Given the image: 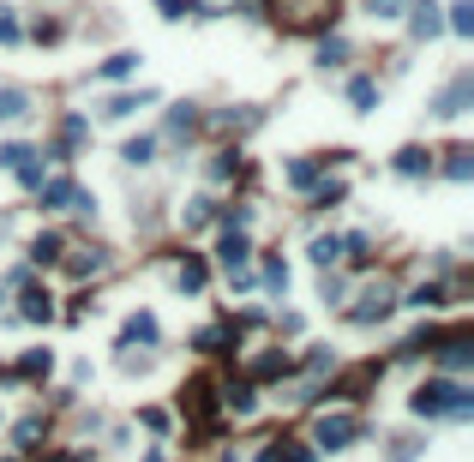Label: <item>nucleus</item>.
Segmentation results:
<instances>
[{"label": "nucleus", "mask_w": 474, "mask_h": 462, "mask_svg": "<svg viewBox=\"0 0 474 462\" xmlns=\"http://www.w3.org/2000/svg\"><path fill=\"white\" fill-rule=\"evenodd\" d=\"M180 289H187V294L204 289V259H187V264H180Z\"/></svg>", "instance_id": "obj_31"}, {"label": "nucleus", "mask_w": 474, "mask_h": 462, "mask_svg": "<svg viewBox=\"0 0 474 462\" xmlns=\"http://www.w3.org/2000/svg\"><path fill=\"white\" fill-rule=\"evenodd\" d=\"M348 102H355L360 115H373V102H378V85H373V78H348Z\"/></svg>", "instance_id": "obj_20"}, {"label": "nucleus", "mask_w": 474, "mask_h": 462, "mask_svg": "<svg viewBox=\"0 0 474 462\" xmlns=\"http://www.w3.org/2000/svg\"><path fill=\"white\" fill-rule=\"evenodd\" d=\"M343 252H348L355 264H366V259H373V241H366V234H348V241H343Z\"/></svg>", "instance_id": "obj_33"}, {"label": "nucleus", "mask_w": 474, "mask_h": 462, "mask_svg": "<svg viewBox=\"0 0 474 462\" xmlns=\"http://www.w3.org/2000/svg\"><path fill=\"white\" fill-rule=\"evenodd\" d=\"M390 306H397V289H390V282H373V289L348 306V318H355V324H373V318H385Z\"/></svg>", "instance_id": "obj_4"}, {"label": "nucleus", "mask_w": 474, "mask_h": 462, "mask_svg": "<svg viewBox=\"0 0 474 462\" xmlns=\"http://www.w3.org/2000/svg\"><path fill=\"white\" fill-rule=\"evenodd\" d=\"M55 462H60V457H55Z\"/></svg>", "instance_id": "obj_45"}, {"label": "nucleus", "mask_w": 474, "mask_h": 462, "mask_svg": "<svg viewBox=\"0 0 474 462\" xmlns=\"http://www.w3.org/2000/svg\"><path fill=\"white\" fill-rule=\"evenodd\" d=\"M283 373H288V354H283V348H264L259 361H252V378H283Z\"/></svg>", "instance_id": "obj_18"}, {"label": "nucleus", "mask_w": 474, "mask_h": 462, "mask_svg": "<svg viewBox=\"0 0 474 462\" xmlns=\"http://www.w3.org/2000/svg\"><path fill=\"white\" fill-rule=\"evenodd\" d=\"M360 438V420L355 415H318V426H313V445L318 450H348Z\"/></svg>", "instance_id": "obj_3"}, {"label": "nucleus", "mask_w": 474, "mask_h": 462, "mask_svg": "<svg viewBox=\"0 0 474 462\" xmlns=\"http://www.w3.org/2000/svg\"><path fill=\"white\" fill-rule=\"evenodd\" d=\"M408 30H415V43H432V36L445 30V18H438V6H432V0H420L415 18H408Z\"/></svg>", "instance_id": "obj_11"}, {"label": "nucleus", "mask_w": 474, "mask_h": 462, "mask_svg": "<svg viewBox=\"0 0 474 462\" xmlns=\"http://www.w3.org/2000/svg\"><path fill=\"white\" fill-rule=\"evenodd\" d=\"M288 187H301V192H313L318 187V162H288Z\"/></svg>", "instance_id": "obj_23"}, {"label": "nucleus", "mask_w": 474, "mask_h": 462, "mask_svg": "<svg viewBox=\"0 0 474 462\" xmlns=\"http://www.w3.org/2000/svg\"><path fill=\"white\" fill-rule=\"evenodd\" d=\"M343 60H348V43H343V36L318 43V67H343Z\"/></svg>", "instance_id": "obj_30"}, {"label": "nucleus", "mask_w": 474, "mask_h": 462, "mask_svg": "<svg viewBox=\"0 0 474 462\" xmlns=\"http://www.w3.org/2000/svg\"><path fill=\"white\" fill-rule=\"evenodd\" d=\"M222 408H234V415H252V408H259V396H252V378H241V385H229V396H222Z\"/></svg>", "instance_id": "obj_16"}, {"label": "nucleus", "mask_w": 474, "mask_h": 462, "mask_svg": "<svg viewBox=\"0 0 474 462\" xmlns=\"http://www.w3.org/2000/svg\"><path fill=\"white\" fill-rule=\"evenodd\" d=\"M192 127H199V120H192L187 108H174V120H169V139H192Z\"/></svg>", "instance_id": "obj_36"}, {"label": "nucleus", "mask_w": 474, "mask_h": 462, "mask_svg": "<svg viewBox=\"0 0 474 462\" xmlns=\"http://www.w3.org/2000/svg\"><path fill=\"white\" fill-rule=\"evenodd\" d=\"M216 348H222V331H216V324H211V331H199V354H216Z\"/></svg>", "instance_id": "obj_40"}, {"label": "nucleus", "mask_w": 474, "mask_h": 462, "mask_svg": "<svg viewBox=\"0 0 474 462\" xmlns=\"http://www.w3.org/2000/svg\"><path fill=\"white\" fill-rule=\"evenodd\" d=\"M18 445H25V450H36V438H43V420H36V415H30V420H18Z\"/></svg>", "instance_id": "obj_34"}, {"label": "nucleus", "mask_w": 474, "mask_h": 462, "mask_svg": "<svg viewBox=\"0 0 474 462\" xmlns=\"http://www.w3.org/2000/svg\"><path fill=\"white\" fill-rule=\"evenodd\" d=\"M264 6H271V18L283 30L313 36V30H331L336 25V6H343V0H264Z\"/></svg>", "instance_id": "obj_2"}, {"label": "nucleus", "mask_w": 474, "mask_h": 462, "mask_svg": "<svg viewBox=\"0 0 474 462\" xmlns=\"http://www.w3.org/2000/svg\"><path fill=\"white\" fill-rule=\"evenodd\" d=\"M259 462H306V450L294 445V438H271V445H264V457Z\"/></svg>", "instance_id": "obj_19"}, {"label": "nucleus", "mask_w": 474, "mask_h": 462, "mask_svg": "<svg viewBox=\"0 0 474 462\" xmlns=\"http://www.w3.org/2000/svg\"><path fill=\"white\" fill-rule=\"evenodd\" d=\"M60 246H67L60 234H36V241H30V264H55V259H60Z\"/></svg>", "instance_id": "obj_22"}, {"label": "nucleus", "mask_w": 474, "mask_h": 462, "mask_svg": "<svg viewBox=\"0 0 474 462\" xmlns=\"http://www.w3.org/2000/svg\"><path fill=\"white\" fill-rule=\"evenodd\" d=\"M432 343H438V361L450 366V373H462V366L474 361V336L469 331H450V336H432Z\"/></svg>", "instance_id": "obj_8"}, {"label": "nucleus", "mask_w": 474, "mask_h": 462, "mask_svg": "<svg viewBox=\"0 0 474 462\" xmlns=\"http://www.w3.org/2000/svg\"><path fill=\"white\" fill-rule=\"evenodd\" d=\"M216 259H222V271H241V264L252 259V246H246V234H241V229H229V234H222V246H216Z\"/></svg>", "instance_id": "obj_10"}, {"label": "nucleus", "mask_w": 474, "mask_h": 462, "mask_svg": "<svg viewBox=\"0 0 474 462\" xmlns=\"http://www.w3.org/2000/svg\"><path fill=\"white\" fill-rule=\"evenodd\" d=\"M336 259H343V241H336V234H318V241H313V264H318V271H331Z\"/></svg>", "instance_id": "obj_21"}, {"label": "nucleus", "mask_w": 474, "mask_h": 462, "mask_svg": "<svg viewBox=\"0 0 474 462\" xmlns=\"http://www.w3.org/2000/svg\"><path fill=\"white\" fill-rule=\"evenodd\" d=\"M67 271H72V276H90V271H102V252H78V259H67Z\"/></svg>", "instance_id": "obj_35"}, {"label": "nucleus", "mask_w": 474, "mask_h": 462, "mask_svg": "<svg viewBox=\"0 0 474 462\" xmlns=\"http://www.w3.org/2000/svg\"><path fill=\"white\" fill-rule=\"evenodd\" d=\"M199 6H204V18H216L222 6H229V0H199Z\"/></svg>", "instance_id": "obj_43"}, {"label": "nucleus", "mask_w": 474, "mask_h": 462, "mask_svg": "<svg viewBox=\"0 0 474 462\" xmlns=\"http://www.w3.org/2000/svg\"><path fill=\"white\" fill-rule=\"evenodd\" d=\"M450 30H457V36H469L474 30V0H450V18H445Z\"/></svg>", "instance_id": "obj_27"}, {"label": "nucleus", "mask_w": 474, "mask_h": 462, "mask_svg": "<svg viewBox=\"0 0 474 462\" xmlns=\"http://www.w3.org/2000/svg\"><path fill=\"white\" fill-rule=\"evenodd\" d=\"M144 102H157V90H139V97H108V108H102V115H108V120H127L132 108H144Z\"/></svg>", "instance_id": "obj_17"}, {"label": "nucleus", "mask_w": 474, "mask_h": 462, "mask_svg": "<svg viewBox=\"0 0 474 462\" xmlns=\"http://www.w3.org/2000/svg\"><path fill=\"white\" fill-rule=\"evenodd\" d=\"M180 408H187L192 420H204V426H211V420H216V385H211V378H192V385L180 390Z\"/></svg>", "instance_id": "obj_7"}, {"label": "nucleus", "mask_w": 474, "mask_h": 462, "mask_svg": "<svg viewBox=\"0 0 474 462\" xmlns=\"http://www.w3.org/2000/svg\"><path fill=\"white\" fill-rule=\"evenodd\" d=\"M366 6H373V18H403L408 0H366Z\"/></svg>", "instance_id": "obj_39"}, {"label": "nucleus", "mask_w": 474, "mask_h": 462, "mask_svg": "<svg viewBox=\"0 0 474 462\" xmlns=\"http://www.w3.org/2000/svg\"><path fill=\"white\" fill-rule=\"evenodd\" d=\"M139 420H144V426H150V433H169V415H162V408H144Z\"/></svg>", "instance_id": "obj_41"}, {"label": "nucleus", "mask_w": 474, "mask_h": 462, "mask_svg": "<svg viewBox=\"0 0 474 462\" xmlns=\"http://www.w3.org/2000/svg\"><path fill=\"white\" fill-rule=\"evenodd\" d=\"M397 174H408V180H420V174H432V157L420 145H403L397 150Z\"/></svg>", "instance_id": "obj_12"}, {"label": "nucleus", "mask_w": 474, "mask_h": 462, "mask_svg": "<svg viewBox=\"0 0 474 462\" xmlns=\"http://www.w3.org/2000/svg\"><path fill=\"white\" fill-rule=\"evenodd\" d=\"M211 217H216V204H211V199H192V204H187V229H204Z\"/></svg>", "instance_id": "obj_32"}, {"label": "nucleus", "mask_w": 474, "mask_h": 462, "mask_svg": "<svg viewBox=\"0 0 474 462\" xmlns=\"http://www.w3.org/2000/svg\"><path fill=\"white\" fill-rule=\"evenodd\" d=\"M469 102H474V78L462 73V78H450V85L432 97V108H438L445 120H457V115H469Z\"/></svg>", "instance_id": "obj_5"}, {"label": "nucleus", "mask_w": 474, "mask_h": 462, "mask_svg": "<svg viewBox=\"0 0 474 462\" xmlns=\"http://www.w3.org/2000/svg\"><path fill=\"white\" fill-rule=\"evenodd\" d=\"M445 174H450V180H474V150L469 145L445 150Z\"/></svg>", "instance_id": "obj_15"}, {"label": "nucleus", "mask_w": 474, "mask_h": 462, "mask_svg": "<svg viewBox=\"0 0 474 462\" xmlns=\"http://www.w3.org/2000/svg\"><path fill=\"white\" fill-rule=\"evenodd\" d=\"M187 6H192V0H157V13H162V18H187Z\"/></svg>", "instance_id": "obj_42"}, {"label": "nucleus", "mask_w": 474, "mask_h": 462, "mask_svg": "<svg viewBox=\"0 0 474 462\" xmlns=\"http://www.w3.org/2000/svg\"><path fill=\"white\" fill-rule=\"evenodd\" d=\"M408 306L432 313V306H445V289H438V282H420V289H408Z\"/></svg>", "instance_id": "obj_26"}, {"label": "nucleus", "mask_w": 474, "mask_h": 462, "mask_svg": "<svg viewBox=\"0 0 474 462\" xmlns=\"http://www.w3.org/2000/svg\"><path fill=\"white\" fill-rule=\"evenodd\" d=\"M264 289H271V294H288V264H283V259H264Z\"/></svg>", "instance_id": "obj_29"}, {"label": "nucleus", "mask_w": 474, "mask_h": 462, "mask_svg": "<svg viewBox=\"0 0 474 462\" xmlns=\"http://www.w3.org/2000/svg\"><path fill=\"white\" fill-rule=\"evenodd\" d=\"M222 462H234V457H222Z\"/></svg>", "instance_id": "obj_44"}, {"label": "nucleus", "mask_w": 474, "mask_h": 462, "mask_svg": "<svg viewBox=\"0 0 474 462\" xmlns=\"http://www.w3.org/2000/svg\"><path fill=\"white\" fill-rule=\"evenodd\" d=\"M25 115H30V90L6 85V90H0V120H25Z\"/></svg>", "instance_id": "obj_14"}, {"label": "nucleus", "mask_w": 474, "mask_h": 462, "mask_svg": "<svg viewBox=\"0 0 474 462\" xmlns=\"http://www.w3.org/2000/svg\"><path fill=\"white\" fill-rule=\"evenodd\" d=\"M48 366H55V354H48V348H30L25 361H18V373L25 378H48Z\"/></svg>", "instance_id": "obj_25"}, {"label": "nucleus", "mask_w": 474, "mask_h": 462, "mask_svg": "<svg viewBox=\"0 0 474 462\" xmlns=\"http://www.w3.org/2000/svg\"><path fill=\"white\" fill-rule=\"evenodd\" d=\"M408 408L427 420H469L474 415V390L457 385V378H427V385L408 396Z\"/></svg>", "instance_id": "obj_1"}, {"label": "nucleus", "mask_w": 474, "mask_h": 462, "mask_svg": "<svg viewBox=\"0 0 474 462\" xmlns=\"http://www.w3.org/2000/svg\"><path fill=\"white\" fill-rule=\"evenodd\" d=\"M420 457V438H397V445H390V462H415Z\"/></svg>", "instance_id": "obj_38"}, {"label": "nucleus", "mask_w": 474, "mask_h": 462, "mask_svg": "<svg viewBox=\"0 0 474 462\" xmlns=\"http://www.w3.org/2000/svg\"><path fill=\"white\" fill-rule=\"evenodd\" d=\"M25 157H30V145H0V169H6V174H13Z\"/></svg>", "instance_id": "obj_37"}, {"label": "nucleus", "mask_w": 474, "mask_h": 462, "mask_svg": "<svg viewBox=\"0 0 474 462\" xmlns=\"http://www.w3.org/2000/svg\"><path fill=\"white\" fill-rule=\"evenodd\" d=\"M120 157H127V162H139V169H144V162L157 157V139H150V132H139V139H127V150H120Z\"/></svg>", "instance_id": "obj_24"}, {"label": "nucleus", "mask_w": 474, "mask_h": 462, "mask_svg": "<svg viewBox=\"0 0 474 462\" xmlns=\"http://www.w3.org/2000/svg\"><path fill=\"white\" fill-rule=\"evenodd\" d=\"M120 343H157V318H150V313H132L127 324H120Z\"/></svg>", "instance_id": "obj_13"}, {"label": "nucleus", "mask_w": 474, "mask_h": 462, "mask_svg": "<svg viewBox=\"0 0 474 462\" xmlns=\"http://www.w3.org/2000/svg\"><path fill=\"white\" fill-rule=\"evenodd\" d=\"M36 192H43L48 210H90V192H78V187L67 180V174H60V180H43Z\"/></svg>", "instance_id": "obj_6"}, {"label": "nucleus", "mask_w": 474, "mask_h": 462, "mask_svg": "<svg viewBox=\"0 0 474 462\" xmlns=\"http://www.w3.org/2000/svg\"><path fill=\"white\" fill-rule=\"evenodd\" d=\"M18 318H25V324H48V318H55V301H48V289H30V282H18Z\"/></svg>", "instance_id": "obj_9"}, {"label": "nucleus", "mask_w": 474, "mask_h": 462, "mask_svg": "<svg viewBox=\"0 0 474 462\" xmlns=\"http://www.w3.org/2000/svg\"><path fill=\"white\" fill-rule=\"evenodd\" d=\"M132 67H139V55H132V48H120V55H108V60H102V78H127Z\"/></svg>", "instance_id": "obj_28"}]
</instances>
